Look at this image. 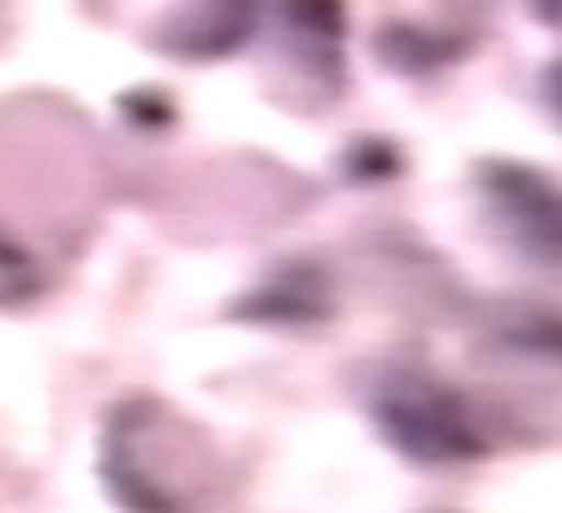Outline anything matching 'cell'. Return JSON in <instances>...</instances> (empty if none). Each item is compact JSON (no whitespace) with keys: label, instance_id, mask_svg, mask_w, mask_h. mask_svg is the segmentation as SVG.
I'll return each mask as SVG.
<instances>
[{"label":"cell","instance_id":"cell-1","mask_svg":"<svg viewBox=\"0 0 562 513\" xmlns=\"http://www.w3.org/2000/svg\"><path fill=\"white\" fill-rule=\"evenodd\" d=\"M21 285H25V259H21V249L0 239V300H5V294H21Z\"/></svg>","mask_w":562,"mask_h":513},{"label":"cell","instance_id":"cell-2","mask_svg":"<svg viewBox=\"0 0 562 513\" xmlns=\"http://www.w3.org/2000/svg\"><path fill=\"white\" fill-rule=\"evenodd\" d=\"M542 15H552V21H562V0H538Z\"/></svg>","mask_w":562,"mask_h":513},{"label":"cell","instance_id":"cell-3","mask_svg":"<svg viewBox=\"0 0 562 513\" xmlns=\"http://www.w3.org/2000/svg\"><path fill=\"white\" fill-rule=\"evenodd\" d=\"M552 96H558V105H562V70L552 76Z\"/></svg>","mask_w":562,"mask_h":513}]
</instances>
